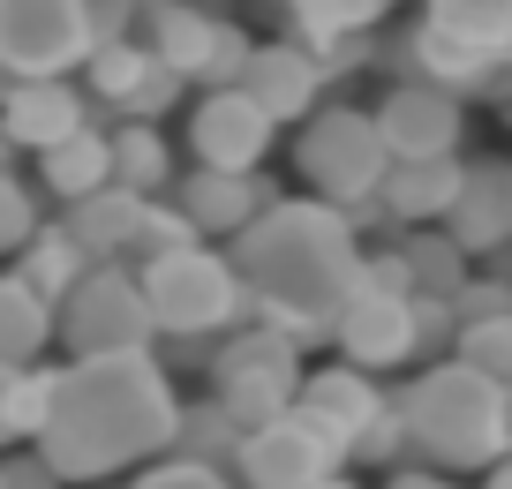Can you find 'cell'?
Returning a JSON list of instances; mask_svg holds the SVG:
<instances>
[{
    "label": "cell",
    "instance_id": "obj_22",
    "mask_svg": "<svg viewBox=\"0 0 512 489\" xmlns=\"http://www.w3.org/2000/svg\"><path fill=\"white\" fill-rule=\"evenodd\" d=\"M53 339H61V309H53L23 271H0V362L31 369Z\"/></svg>",
    "mask_w": 512,
    "mask_h": 489
},
{
    "label": "cell",
    "instance_id": "obj_9",
    "mask_svg": "<svg viewBox=\"0 0 512 489\" xmlns=\"http://www.w3.org/2000/svg\"><path fill=\"white\" fill-rule=\"evenodd\" d=\"M91 0H0V76H76L91 68Z\"/></svg>",
    "mask_w": 512,
    "mask_h": 489
},
{
    "label": "cell",
    "instance_id": "obj_11",
    "mask_svg": "<svg viewBox=\"0 0 512 489\" xmlns=\"http://www.w3.org/2000/svg\"><path fill=\"white\" fill-rule=\"evenodd\" d=\"M272 136H279V121L256 106L241 83L204 91V98H196V113H189V151H196V166H234V174H256V166H264V151H272Z\"/></svg>",
    "mask_w": 512,
    "mask_h": 489
},
{
    "label": "cell",
    "instance_id": "obj_1",
    "mask_svg": "<svg viewBox=\"0 0 512 489\" xmlns=\"http://www.w3.org/2000/svg\"><path fill=\"white\" fill-rule=\"evenodd\" d=\"M174 437H181V399L166 369L151 362V347H121V354H76L68 369H53V407L31 444L68 482H113L136 459L174 452Z\"/></svg>",
    "mask_w": 512,
    "mask_h": 489
},
{
    "label": "cell",
    "instance_id": "obj_24",
    "mask_svg": "<svg viewBox=\"0 0 512 489\" xmlns=\"http://www.w3.org/2000/svg\"><path fill=\"white\" fill-rule=\"evenodd\" d=\"M38 181H46L61 204H76V196L106 189V181H113V136L83 121L76 136H61L53 151H38Z\"/></svg>",
    "mask_w": 512,
    "mask_h": 489
},
{
    "label": "cell",
    "instance_id": "obj_35",
    "mask_svg": "<svg viewBox=\"0 0 512 489\" xmlns=\"http://www.w3.org/2000/svg\"><path fill=\"white\" fill-rule=\"evenodd\" d=\"M136 489H234V482H226L219 467H204V459H181V452H174L166 467H151Z\"/></svg>",
    "mask_w": 512,
    "mask_h": 489
},
{
    "label": "cell",
    "instance_id": "obj_13",
    "mask_svg": "<svg viewBox=\"0 0 512 489\" xmlns=\"http://www.w3.org/2000/svg\"><path fill=\"white\" fill-rule=\"evenodd\" d=\"M181 68L159 61V46L151 38H106V46L91 53V91L106 98L113 113H128V121H159L166 106L181 98Z\"/></svg>",
    "mask_w": 512,
    "mask_h": 489
},
{
    "label": "cell",
    "instance_id": "obj_28",
    "mask_svg": "<svg viewBox=\"0 0 512 489\" xmlns=\"http://www.w3.org/2000/svg\"><path fill=\"white\" fill-rule=\"evenodd\" d=\"M113 181H121V189H144V196L174 189V143L151 121H121L113 128Z\"/></svg>",
    "mask_w": 512,
    "mask_h": 489
},
{
    "label": "cell",
    "instance_id": "obj_27",
    "mask_svg": "<svg viewBox=\"0 0 512 489\" xmlns=\"http://www.w3.org/2000/svg\"><path fill=\"white\" fill-rule=\"evenodd\" d=\"M400 0H287V16H294V38H309V46H339V38H362L377 31L384 16H392Z\"/></svg>",
    "mask_w": 512,
    "mask_h": 489
},
{
    "label": "cell",
    "instance_id": "obj_7",
    "mask_svg": "<svg viewBox=\"0 0 512 489\" xmlns=\"http://www.w3.org/2000/svg\"><path fill=\"white\" fill-rule=\"evenodd\" d=\"M347 459H354L347 429L294 399L287 414H272L264 429L241 437L234 474H241V489H309V482H324V474H347Z\"/></svg>",
    "mask_w": 512,
    "mask_h": 489
},
{
    "label": "cell",
    "instance_id": "obj_31",
    "mask_svg": "<svg viewBox=\"0 0 512 489\" xmlns=\"http://www.w3.org/2000/svg\"><path fill=\"white\" fill-rule=\"evenodd\" d=\"M422 16L512 61V0H422Z\"/></svg>",
    "mask_w": 512,
    "mask_h": 489
},
{
    "label": "cell",
    "instance_id": "obj_5",
    "mask_svg": "<svg viewBox=\"0 0 512 489\" xmlns=\"http://www.w3.org/2000/svg\"><path fill=\"white\" fill-rule=\"evenodd\" d=\"M302 339L279 332V324H234L226 332V347L211 354V392L226 399V414H234L241 429H264L272 414H287L294 399H302Z\"/></svg>",
    "mask_w": 512,
    "mask_h": 489
},
{
    "label": "cell",
    "instance_id": "obj_15",
    "mask_svg": "<svg viewBox=\"0 0 512 489\" xmlns=\"http://www.w3.org/2000/svg\"><path fill=\"white\" fill-rule=\"evenodd\" d=\"M324 76H332V68H324V53L309 46V38H287V46H256V53H249L241 91L272 113L279 128H294V121H309V113H317Z\"/></svg>",
    "mask_w": 512,
    "mask_h": 489
},
{
    "label": "cell",
    "instance_id": "obj_33",
    "mask_svg": "<svg viewBox=\"0 0 512 489\" xmlns=\"http://www.w3.org/2000/svg\"><path fill=\"white\" fill-rule=\"evenodd\" d=\"M189 241H204L196 234V219L181 204H159L151 196V219H144V241H136V264H151V256H166V249H189Z\"/></svg>",
    "mask_w": 512,
    "mask_h": 489
},
{
    "label": "cell",
    "instance_id": "obj_39",
    "mask_svg": "<svg viewBox=\"0 0 512 489\" xmlns=\"http://www.w3.org/2000/svg\"><path fill=\"white\" fill-rule=\"evenodd\" d=\"M490 98H497V106H505V121H512V61H505V68H497V83H490Z\"/></svg>",
    "mask_w": 512,
    "mask_h": 489
},
{
    "label": "cell",
    "instance_id": "obj_12",
    "mask_svg": "<svg viewBox=\"0 0 512 489\" xmlns=\"http://www.w3.org/2000/svg\"><path fill=\"white\" fill-rule=\"evenodd\" d=\"M377 128H384V143H392V158H445V151H460V136H467V106L445 83L407 76V83H392V91L377 98Z\"/></svg>",
    "mask_w": 512,
    "mask_h": 489
},
{
    "label": "cell",
    "instance_id": "obj_14",
    "mask_svg": "<svg viewBox=\"0 0 512 489\" xmlns=\"http://www.w3.org/2000/svg\"><path fill=\"white\" fill-rule=\"evenodd\" d=\"M339 354L362 369H400L422 354V301L415 294H377V286H362V294L347 301V316L332 324Z\"/></svg>",
    "mask_w": 512,
    "mask_h": 489
},
{
    "label": "cell",
    "instance_id": "obj_43",
    "mask_svg": "<svg viewBox=\"0 0 512 489\" xmlns=\"http://www.w3.org/2000/svg\"><path fill=\"white\" fill-rule=\"evenodd\" d=\"M0 158H8V128H0Z\"/></svg>",
    "mask_w": 512,
    "mask_h": 489
},
{
    "label": "cell",
    "instance_id": "obj_42",
    "mask_svg": "<svg viewBox=\"0 0 512 489\" xmlns=\"http://www.w3.org/2000/svg\"><path fill=\"white\" fill-rule=\"evenodd\" d=\"M309 489H354V482H347V474H324V482H309Z\"/></svg>",
    "mask_w": 512,
    "mask_h": 489
},
{
    "label": "cell",
    "instance_id": "obj_23",
    "mask_svg": "<svg viewBox=\"0 0 512 489\" xmlns=\"http://www.w3.org/2000/svg\"><path fill=\"white\" fill-rule=\"evenodd\" d=\"M302 407H317L324 422H339L347 437H362V429L392 407V392H377L362 362H332V369H309L302 377Z\"/></svg>",
    "mask_w": 512,
    "mask_h": 489
},
{
    "label": "cell",
    "instance_id": "obj_32",
    "mask_svg": "<svg viewBox=\"0 0 512 489\" xmlns=\"http://www.w3.org/2000/svg\"><path fill=\"white\" fill-rule=\"evenodd\" d=\"M460 362H475V369H490L497 384H512V309H497V316H467L460 324Z\"/></svg>",
    "mask_w": 512,
    "mask_h": 489
},
{
    "label": "cell",
    "instance_id": "obj_41",
    "mask_svg": "<svg viewBox=\"0 0 512 489\" xmlns=\"http://www.w3.org/2000/svg\"><path fill=\"white\" fill-rule=\"evenodd\" d=\"M392 489H452V482H437V474H400Z\"/></svg>",
    "mask_w": 512,
    "mask_h": 489
},
{
    "label": "cell",
    "instance_id": "obj_21",
    "mask_svg": "<svg viewBox=\"0 0 512 489\" xmlns=\"http://www.w3.org/2000/svg\"><path fill=\"white\" fill-rule=\"evenodd\" d=\"M445 226L467 241L475 256H497L512 241V166H467L460 204L445 211Z\"/></svg>",
    "mask_w": 512,
    "mask_h": 489
},
{
    "label": "cell",
    "instance_id": "obj_29",
    "mask_svg": "<svg viewBox=\"0 0 512 489\" xmlns=\"http://www.w3.org/2000/svg\"><path fill=\"white\" fill-rule=\"evenodd\" d=\"M46 407H53V369L0 362V444L38 437V429H46Z\"/></svg>",
    "mask_w": 512,
    "mask_h": 489
},
{
    "label": "cell",
    "instance_id": "obj_30",
    "mask_svg": "<svg viewBox=\"0 0 512 489\" xmlns=\"http://www.w3.org/2000/svg\"><path fill=\"white\" fill-rule=\"evenodd\" d=\"M241 437H249V429H241L234 414H226V399L211 392L204 407H181V437H174V452H181V459H204V467H226V459L241 452Z\"/></svg>",
    "mask_w": 512,
    "mask_h": 489
},
{
    "label": "cell",
    "instance_id": "obj_6",
    "mask_svg": "<svg viewBox=\"0 0 512 489\" xmlns=\"http://www.w3.org/2000/svg\"><path fill=\"white\" fill-rule=\"evenodd\" d=\"M294 166H302V181L317 196H332V204H369V196H384V174H392V143H384L377 113H354V106H324L302 121V136H294Z\"/></svg>",
    "mask_w": 512,
    "mask_h": 489
},
{
    "label": "cell",
    "instance_id": "obj_34",
    "mask_svg": "<svg viewBox=\"0 0 512 489\" xmlns=\"http://www.w3.org/2000/svg\"><path fill=\"white\" fill-rule=\"evenodd\" d=\"M31 234H38V204H31V189L0 174V256H23V241H31Z\"/></svg>",
    "mask_w": 512,
    "mask_h": 489
},
{
    "label": "cell",
    "instance_id": "obj_40",
    "mask_svg": "<svg viewBox=\"0 0 512 489\" xmlns=\"http://www.w3.org/2000/svg\"><path fill=\"white\" fill-rule=\"evenodd\" d=\"M482 489H512V452H505V459H497V467H490V474H482Z\"/></svg>",
    "mask_w": 512,
    "mask_h": 489
},
{
    "label": "cell",
    "instance_id": "obj_36",
    "mask_svg": "<svg viewBox=\"0 0 512 489\" xmlns=\"http://www.w3.org/2000/svg\"><path fill=\"white\" fill-rule=\"evenodd\" d=\"M362 286H377V294H415V264H407V249H377L362 264Z\"/></svg>",
    "mask_w": 512,
    "mask_h": 489
},
{
    "label": "cell",
    "instance_id": "obj_44",
    "mask_svg": "<svg viewBox=\"0 0 512 489\" xmlns=\"http://www.w3.org/2000/svg\"><path fill=\"white\" fill-rule=\"evenodd\" d=\"M76 489H106V482H76Z\"/></svg>",
    "mask_w": 512,
    "mask_h": 489
},
{
    "label": "cell",
    "instance_id": "obj_10",
    "mask_svg": "<svg viewBox=\"0 0 512 489\" xmlns=\"http://www.w3.org/2000/svg\"><path fill=\"white\" fill-rule=\"evenodd\" d=\"M144 38L159 46V61H174L189 83H204V91H219V83H241V68H249V38L234 31V23L204 16V8H181V0H159L144 16Z\"/></svg>",
    "mask_w": 512,
    "mask_h": 489
},
{
    "label": "cell",
    "instance_id": "obj_17",
    "mask_svg": "<svg viewBox=\"0 0 512 489\" xmlns=\"http://www.w3.org/2000/svg\"><path fill=\"white\" fill-rule=\"evenodd\" d=\"M144 219H151V196L144 189H121V181H106V189H91V196L68 204V234H76L98 264H136Z\"/></svg>",
    "mask_w": 512,
    "mask_h": 489
},
{
    "label": "cell",
    "instance_id": "obj_26",
    "mask_svg": "<svg viewBox=\"0 0 512 489\" xmlns=\"http://www.w3.org/2000/svg\"><path fill=\"white\" fill-rule=\"evenodd\" d=\"M400 249H407V264H415V294H430V301H460V286L475 279V271H467V264H475V249H467L445 219L415 226Z\"/></svg>",
    "mask_w": 512,
    "mask_h": 489
},
{
    "label": "cell",
    "instance_id": "obj_25",
    "mask_svg": "<svg viewBox=\"0 0 512 489\" xmlns=\"http://www.w3.org/2000/svg\"><path fill=\"white\" fill-rule=\"evenodd\" d=\"M91 264H98V256L83 249L76 234H68V219H61V226H38V234L23 241V256H16V271H23V279H31L38 294L53 301V309H61V301L76 294V279H83Z\"/></svg>",
    "mask_w": 512,
    "mask_h": 489
},
{
    "label": "cell",
    "instance_id": "obj_37",
    "mask_svg": "<svg viewBox=\"0 0 512 489\" xmlns=\"http://www.w3.org/2000/svg\"><path fill=\"white\" fill-rule=\"evenodd\" d=\"M0 489H68V474L31 444V459H8V467H0Z\"/></svg>",
    "mask_w": 512,
    "mask_h": 489
},
{
    "label": "cell",
    "instance_id": "obj_20",
    "mask_svg": "<svg viewBox=\"0 0 512 489\" xmlns=\"http://www.w3.org/2000/svg\"><path fill=\"white\" fill-rule=\"evenodd\" d=\"M497 68H505V53L475 46V38L445 31V23H430V16L407 38V76H430V83H445V91H490Z\"/></svg>",
    "mask_w": 512,
    "mask_h": 489
},
{
    "label": "cell",
    "instance_id": "obj_8",
    "mask_svg": "<svg viewBox=\"0 0 512 489\" xmlns=\"http://www.w3.org/2000/svg\"><path fill=\"white\" fill-rule=\"evenodd\" d=\"M159 339V316H151L144 271L128 264H91L76 279V294L61 301V347L76 354H121V347H151Z\"/></svg>",
    "mask_w": 512,
    "mask_h": 489
},
{
    "label": "cell",
    "instance_id": "obj_3",
    "mask_svg": "<svg viewBox=\"0 0 512 489\" xmlns=\"http://www.w3.org/2000/svg\"><path fill=\"white\" fill-rule=\"evenodd\" d=\"M407 407V437L430 467L445 474H490L512 452V384H497L475 362H437L400 392Z\"/></svg>",
    "mask_w": 512,
    "mask_h": 489
},
{
    "label": "cell",
    "instance_id": "obj_2",
    "mask_svg": "<svg viewBox=\"0 0 512 489\" xmlns=\"http://www.w3.org/2000/svg\"><path fill=\"white\" fill-rule=\"evenodd\" d=\"M234 264L249 279V301L264 324L294 332L302 347L332 339V324L347 316V301L362 294V241H354L347 204L332 196H287L264 204L249 226L234 234Z\"/></svg>",
    "mask_w": 512,
    "mask_h": 489
},
{
    "label": "cell",
    "instance_id": "obj_18",
    "mask_svg": "<svg viewBox=\"0 0 512 489\" xmlns=\"http://www.w3.org/2000/svg\"><path fill=\"white\" fill-rule=\"evenodd\" d=\"M174 204L196 219V234L234 241L241 226L264 211V189H256V174H234V166H189V174L174 181Z\"/></svg>",
    "mask_w": 512,
    "mask_h": 489
},
{
    "label": "cell",
    "instance_id": "obj_19",
    "mask_svg": "<svg viewBox=\"0 0 512 489\" xmlns=\"http://www.w3.org/2000/svg\"><path fill=\"white\" fill-rule=\"evenodd\" d=\"M460 181H467V158L445 151V158H392L384 174V211L400 226H437L452 204H460Z\"/></svg>",
    "mask_w": 512,
    "mask_h": 489
},
{
    "label": "cell",
    "instance_id": "obj_4",
    "mask_svg": "<svg viewBox=\"0 0 512 489\" xmlns=\"http://www.w3.org/2000/svg\"><path fill=\"white\" fill-rule=\"evenodd\" d=\"M136 271H144L159 332H174V339H211V332H234L241 316H256L241 264L219 256V249H204V241L166 249V256H151V264H136Z\"/></svg>",
    "mask_w": 512,
    "mask_h": 489
},
{
    "label": "cell",
    "instance_id": "obj_38",
    "mask_svg": "<svg viewBox=\"0 0 512 489\" xmlns=\"http://www.w3.org/2000/svg\"><path fill=\"white\" fill-rule=\"evenodd\" d=\"M452 309H460V324H467V316H497V309H512V286H490V279H467V286H460V301H452Z\"/></svg>",
    "mask_w": 512,
    "mask_h": 489
},
{
    "label": "cell",
    "instance_id": "obj_16",
    "mask_svg": "<svg viewBox=\"0 0 512 489\" xmlns=\"http://www.w3.org/2000/svg\"><path fill=\"white\" fill-rule=\"evenodd\" d=\"M83 121H91V113H83V91H68V76H16L0 91V128H8V143H23V151H53V143L76 136Z\"/></svg>",
    "mask_w": 512,
    "mask_h": 489
}]
</instances>
